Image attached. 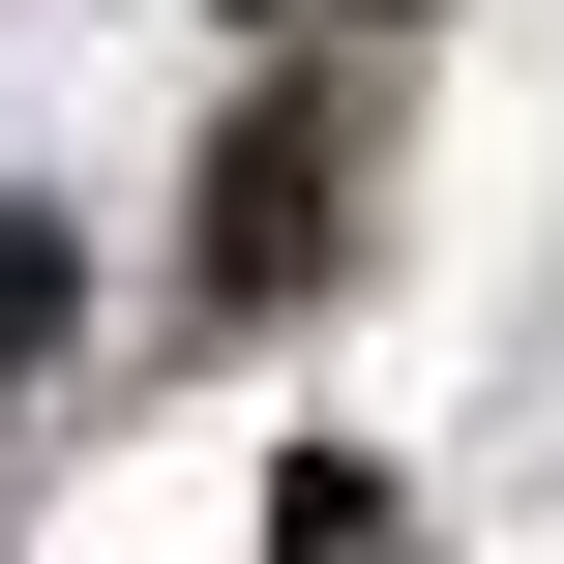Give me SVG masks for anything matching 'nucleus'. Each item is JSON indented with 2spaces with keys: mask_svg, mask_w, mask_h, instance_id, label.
Listing matches in <instances>:
<instances>
[{
  "mask_svg": "<svg viewBox=\"0 0 564 564\" xmlns=\"http://www.w3.org/2000/svg\"><path fill=\"white\" fill-rule=\"evenodd\" d=\"M30 297H59V268H30V238H0V357H30Z\"/></svg>",
  "mask_w": 564,
  "mask_h": 564,
  "instance_id": "obj_1",
  "label": "nucleus"
}]
</instances>
